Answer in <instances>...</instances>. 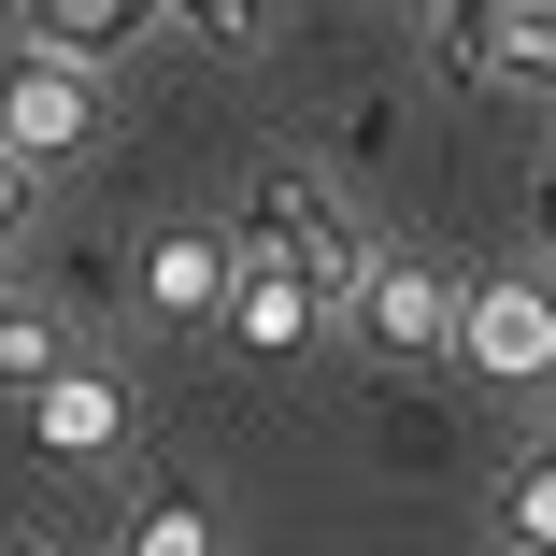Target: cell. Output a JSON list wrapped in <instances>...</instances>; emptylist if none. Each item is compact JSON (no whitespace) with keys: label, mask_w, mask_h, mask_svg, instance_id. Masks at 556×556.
<instances>
[{"label":"cell","mask_w":556,"mask_h":556,"mask_svg":"<svg viewBox=\"0 0 556 556\" xmlns=\"http://www.w3.org/2000/svg\"><path fill=\"white\" fill-rule=\"evenodd\" d=\"M229 243H243V257H286V271H300L328 314H343V300H357V271H371V229H357V200L328 186L314 157H271V172L243 186Z\"/></svg>","instance_id":"6da1fadb"},{"label":"cell","mask_w":556,"mask_h":556,"mask_svg":"<svg viewBox=\"0 0 556 556\" xmlns=\"http://www.w3.org/2000/svg\"><path fill=\"white\" fill-rule=\"evenodd\" d=\"M343 328H357L386 371H428V357H457V286H442L428 257H386V243H371V271H357V300H343Z\"/></svg>","instance_id":"7a4b0ae2"},{"label":"cell","mask_w":556,"mask_h":556,"mask_svg":"<svg viewBox=\"0 0 556 556\" xmlns=\"http://www.w3.org/2000/svg\"><path fill=\"white\" fill-rule=\"evenodd\" d=\"M457 357L485 386H556V286H528V271L457 286Z\"/></svg>","instance_id":"3957f363"},{"label":"cell","mask_w":556,"mask_h":556,"mask_svg":"<svg viewBox=\"0 0 556 556\" xmlns=\"http://www.w3.org/2000/svg\"><path fill=\"white\" fill-rule=\"evenodd\" d=\"M86 129H100V72H86V58H15V86H0V157L43 172V157H72Z\"/></svg>","instance_id":"277c9868"},{"label":"cell","mask_w":556,"mask_h":556,"mask_svg":"<svg viewBox=\"0 0 556 556\" xmlns=\"http://www.w3.org/2000/svg\"><path fill=\"white\" fill-rule=\"evenodd\" d=\"M229 271H243L229 229H157L143 243V314L157 328H214V314H229Z\"/></svg>","instance_id":"5b68a950"},{"label":"cell","mask_w":556,"mask_h":556,"mask_svg":"<svg viewBox=\"0 0 556 556\" xmlns=\"http://www.w3.org/2000/svg\"><path fill=\"white\" fill-rule=\"evenodd\" d=\"M29 58H86V72H129L157 43V0H15Z\"/></svg>","instance_id":"8992f818"},{"label":"cell","mask_w":556,"mask_h":556,"mask_svg":"<svg viewBox=\"0 0 556 556\" xmlns=\"http://www.w3.org/2000/svg\"><path fill=\"white\" fill-rule=\"evenodd\" d=\"M29 428H43V457H115V442H129V386L115 371H86V357H58L43 386H29Z\"/></svg>","instance_id":"52a82bcc"},{"label":"cell","mask_w":556,"mask_h":556,"mask_svg":"<svg viewBox=\"0 0 556 556\" xmlns=\"http://www.w3.org/2000/svg\"><path fill=\"white\" fill-rule=\"evenodd\" d=\"M214 328H229L243 357H300L314 328H328V300H314L286 257H243V271H229V314H214Z\"/></svg>","instance_id":"ba28073f"},{"label":"cell","mask_w":556,"mask_h":556,"mask_svg":"<svg viewBox=\"0 0 556 556\" xmlns=\"http://www.w3.org/2000/svg\"><path fill=\"white\" fill-rule=\"evenodd\" d=\"M485 514H500V556H556V428L500 471V500H485Z\"/></svg>","instance_id":"9c48e42d"},{"label":"cell","mask_w":556,"mask_h":556,"mask_svg":"<svg viewBox=\"0 0 556 556\" xmlns=\"http://www.w3.org/2000/svg\"><path fill=\"white\" fill-rule=\"evenodd\" d=\"M115 556H229V542H214V500L200 485H143L129 528H115Z\"/></svg>","instance_id":"30bf717a"},{"label":"cell","mask_w":556,"mask_h":556,"mask_svg":"<svg viewBox=\"0 0 556 556\" xmlns=\"http://www.w3.org/2000/svg\"><path fill=\"white\" fill-rule=\"evenodd\" d=\"M500 15H514V0H428L442 72H457V86H500Z\"/></svg>","instance_id":"8fae6325"},{"label":"cell","mask_w":556,"mask_h":556,"mask_svg":"<svg viewBox=\"0 0 556 556\" xmlns=\"http://www.w3.org/2000/svg\"><path fill=\"white\" fill-rule=\"evenodd\" d=\"M58 357H72V328H58L43 300H0V386H15V400H29V386H43Z\"/></svg>","instance_id":"7c38bea8"},{"label":"cell","mask_w":556,"mask_h":556,"mask_svg":"<svg viewBox=\"0 0 556 556\" xmlns=\"http://www.w3.org/2000/svg\"><path fill=\"white\" fill-rule=\"evenodd\" d=\"M500 86L556 100V0H514V15H500Z\"/></svg>","instance_id":"4fadbf2b"},{"label":"cell","mask_w":556,"mask_h":556,"mask_svg":"<svg viewBox=\"0 0 556 556\" xmlns=\"http://www.w3.org/2000/svg\"><path fill=\"white\" fill-rule=\"evenodd\" d=\"M172 29H200V43H229V58H257L271 43V0H157Z\"/></svg>","instance_id":"5bb4252c"},{"label":"cell","mask_w":556,"mask_h":556,"mask_svg":"<svg viewBox=\"0 0 556 556\" xmlns=\"http://www.w3.org/2000/svg\"><path fill=\"white\" fill-rule=\"evenodd\" d=\"M29 243V157H0V257Z\"/></svg>","instance_id":"9a60e30c"},{"label":"cell","mask_w":556,"mask_h":556,"mask_svg":"<svg viewBox=\"0 0 556 556\" xmlns=\"http://www.w3.org/2000/svg\"><path fill=\"white\" fill-rule=\"evenodd\" d=\"M528 214H542V243H556V143H542V186H528Z\"/></svg>","instance_id":"2e32d148"},{"label":"cell","mask_w":556,"mask_h":556,"mask_svg":"<svg viewBox=\"0 0 556 556\" xmlns=\"http://www.w3.org/2000/svg\"><path fill=\"white\" fill-rule=\"evenodd\" d=\"M0 556H43V542H0Z\"/></svg>","instance_id":"e0dca14e"}]
</instances>
